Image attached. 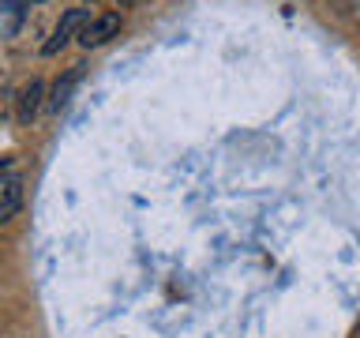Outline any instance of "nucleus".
Returning <instances> with one entry per match:
<instances>
[{
    "label": "nucleus",
    "mask_w": 360,
    "mask_h": 338,
    "mask_svg": "<svg viewBox=\"0 0 360 338\" xmlns=\"http://www.w3.org/2000/svg\"><path fill=\"white\" fill-rule=\"evenodd\" d=\"M117 30H120V11H105V15H98V19H90V23H86V30L79 34V45H83V49L105 45Z\"/></svg>",
    "instance_id": "nucleus-2"
},
{
    "label": "nucleus",
    "mask_w": 360,
    "mask_h": 338,
    "mask_svg": "<svg viewBox=\"0 0 360 338\" xmlns=\"http://www.w3.org/2000/svg\"><path fill=\"white\" fill-rule=\"evenodd\" d=\"M79 75H83V64H75V68H68L64 79H56V87H53V94H49V109L53 113H60L68 106V98H72V90L79 83Z\"/></svg>",
    "instance_id": "nucleus-5"
},
{
    "label": "nucleus",
    "mask_w": 360,
    "mask_h": 338,
    "mask_svg": "<svg viewBox=\"0 0 360 338\" xmlns=\"http://www.w3.org/2000/svg\"><path fill=\"white\" fill-rule=\"evenodd\" d=\"M120 4H124V8H135V4H143V0H120Z\"/></svg>",
    "instance_id": "nucleus-7"
},
{
    "label": "nucleus",
    "mask_w": 360,
    "mask_h": 338,
    "mask_svg": "<svg viewBox=\"0 0 360 338\" xmlns=\"http://www.w3.org/2000/svg\"><path fill=\"white\" fill-rule=\"evenodd\" d=\"M4 169H8V158H0V173H4Z\"/></svg>",
    "instance_id": "nucleus-8"
},
{
    "label": "nucleus",
    "mask_w": 360,
    "mask_h": 338,
    "mask_svg": "<svg viewBox=\"0 0 360 338\" xmlns=\"http://www.w3.org/2000/svg\"><path fill=\"white\" fill-rule=\"evenodd\" d=\"M86 23H90V15H86V8H68L64 15H60V23H56V30H53V38L41 45V53L45 56H56L64 49L72 38H79V34L86 30Z\"/></svg>",
    "instance_id": "nucleus-1"
},
{
    "label": "nucleus",
    "mask_w": 360,
    "mask_h": 338,
    "mask_svg": "<svg viewBox=\"0 0 360 338\" xmlns=\"http://www.w3.org/2000/svg\"><path fill=\"white\" fill-rule=\"evenodd\" d=\"M338 4H345V8H360V0H338Z\"/></svg>",
    "instance_id": "nucleus-6"
},
{
    "label": "nucleus",
    "mask_w": 360,
    "mask_h": 338,
    "mask_svg": "<svg viewBox=\"0 0 360 338\" xmlns=\"http://www.w3.org/2000/svg\"><path fill=\"white\" fill-rule=\"evenodd\" d=\"M19 207H22V177L19 173L0 177V225L15 218Z\"/></svg>",
    "instance_id": "nucleus-3"
},
{
    "label": "nucleus",
    "mask_w": 360,
    "mask_h": 338,
    "mask_svg": "<svg viewBox=\"0 0 360 338\" xmlns=\"http://www.w3.org/2000/svg\"><path fill=\"white\" fill-rule=\"evenodd\" d=\"M22 4H41V0H22Z\"/></svg>",
    "instance_id": "nucleus-9"
},
{
    "label": "nucleus",
    "mask_w": 360,
    "mask_h": 338,
    "mask_svg": "<svg viewBox=\"0 0 360 338\" xmlns=\"http://www.w3.org/2000/svg\"><path fill=\"white\" fill-rule=\"evenodd\" d=\"M41 98H45V87H41V79H30V83L19 90V120H22V124H30L34 117H38V109H41Z\"/></svg>",
    "instance_id": "nucleus-4"
}]
</instances>
